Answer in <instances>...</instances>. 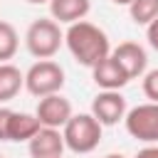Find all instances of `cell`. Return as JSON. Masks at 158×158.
Instances as JSON below:
<instances>
[{
    "label": "cell",
    "instance_id": "6da1fadb",
    "mask_svg": "<svg viewBox=\"0 0 158 158\" xmlns=\"http://www.w3.org/2000/svg\"><path fill=\"white\" fill-rule=\"evenodd\" d=\"M64 44L69 49V54L74 57L77 64L86 67V69H94L101 59H106L111 54V42H109V35L94 25V22H74L67 27L64 32Z\"/></svg>",
    "mask_w": 158,
    "mask_h": 158
},
{
    "label": "cell",
    "instance_id": "7a4b0ae2",
    "mask_svg": "<svg viewBox=\"0 0 158 158\" xmlns=\"http://www.w3.org/2000/svg\"><path fill=\"white\" fill-rule=\"evenodd\" d=\"M25 44L35 59H52L59 52V47L64 44V32L57 20L40 17L35 22H30V27L25 32Z\"/></svg>",
    "mask_w": 158,
    "mask_h": 158
},
{
    "label": "cell",
    "instance_id": "3957f363",
    "mask_svg": "<svg viewBox=\"0 0 158 158\" xmlns=\"http://www.w3.org/2000/svg\"><path fill=\"white\" fill-rule=\"evenodd\" d=\"M62 86H64V69L54 59H37L25 72V89L37 99L62 94Z\"/></svg>",
    "mask_w": 158,
    "mask_h": 158
},
{
    "label": "cell",
    "instance_id": "277c9868",
    "mask_svg": "<svg viewBox=\"0 0 158 158\" xmlns=\"http://www.w3.org/2000/svg\"><path fill=\"white\" fill-rule=\"evenodd\" d=\"M101 128L91 114H74L62 128V136L72 153H91L101 143Z\"/></svg>",
    "mask_w": 158,
    "mask_h": 158
},
{
    "label": "cell",
    "instance_id": "5b68a950",
    "mask_svg": "<svg viewBox=\"0 0 158 158\" xmlns=\"http://www.w3.org/2000/svg\"><path fill=\"white\" fill-rule=\"evenodd\" d=\"M123 126H126L131 138L143 141L148 146L158 143V104L146 101V104H138V106L128 109V114L123 118Z\"/></svg>",
    "mask_w": 158,
    "mask_h": 158
},
{
    "label": "cell",
    "instance_id": "8992f818",
    "mask_svg": "<svg viewBox=\"0 0 158 158\" xmlns=\"http://www.w3.org/2000/svg\"><path fill=\"white\" fill-rule=\"evenodd\" d=\"M101 126H116L118 121L126 118L128 106H126V96L121 91H99L91 101V111H89Z\"/></svg>",
    "mask_w": 158,
    "mask_h": 158
},
{
    "label": "cell",
    "instance_id": "52a82bcc",
    "mask_svg": "<svg viewBox=\"0 0 158 158\" xmlns=\"http://www.w3.org/2000/svg\"><path fill=\"white\" fill-rule=\"evenodd\" d=\"M35 116L40 118V123L44 128H64L67 121L74 116L72 111V101L62 94H52V96H44L37 101V109H35Z\"/></svg>",
    "mask_w": 158,
    "mask_h": 158
},
{
    "label": "cell",
    "instance_id": "ba28073f",
    "mask_svg": "<svg viewBox=\"0 0 158 158\" xmlns=\"http://www.w3.org/2000/svg\"><path fill=\"white\" fill-rule=\"evenodd\" d=\"M111 57L123 67L128 79H138L148 69V54L138 42H121L118 47L111 49Z\"/></svg>",
    "mask_w": 158,
    "mask_h": 158
},
{
    "label": "cell",
    "instance_id": "9c48e42d",
    "mask_svg": "<svg viewBox=\"0 0 158 158\" xmlns=\"http://www.w3.org/2000/svg\"><path fill=\"white\" fill-rule=\"evenodd\" d=\"M91 79H94V84L101 89V91H121L131 79H128V74L123 72V67L109 54L106 59H101L94 69H91Z\"/></svg>",
    "mask_w": 158,
    "mask_h": 158
},
{
    "label": "cell",
    "instance_id": "30bf717a",
    "mask_svg": "<svg viewBox=\"0 0 158 158\" xmlns=\"http://www.w3.org/2000/svg\"><path fill=\"white\" fill-rule=\"evenodd\" d=\"M67 148L64 136L59 128H40V133L27 143V151L32 158H62V151Z\"/></svg>",
    "mask_w": 158,
    "mask_h": 158
},
{
    "label": "cell",
    "instance_id": "8fae6325",
    "mask_svg": "<svg viewBox=\"0 0 158 158\" xmlns=\"http://www.w3.org/2000/svg\"><path fill=\"white\" fill-rule=\"evenodd\" d=\"M91 10V0H49V15L59 25L81 22Z\"/></svg>",
    "mask_w": 158,
    "mask_h": 158
},
{
    "label": "cell",
    "instance_id": "7c38bea8",
    "mask_svg": "<svg viewBox=\"0 0 158 158\" xmlns=\"http://www.w3.org/2000/svg\"><path fill=\"white\" fill-rule=\"evenodd\" d=\"M42 123L35 114H25V111H15L12 114V121H10V141H32L37 133H40Z\"/></svg>",
    "mask_w": 158,
    "mask_h": 158
},
{
    "label": "cell",
    "instance_id": "4fadbf2b",
    "mask_svg": "<svg viewBox=\"0 0 158 158\" xmlns=\"http://www.w3.org/2000/svg\"><path fill=\"white\" fill-rule=\"evenodd\" d=\"M25 86V74L15 64H0V104L12 101Z\"/></svg>",
    "mask_w": 158,
    "mask_h": 158
},
{
    "label": "cell",
    "instance_id": "5bb4252c",
    "mask_svg": "<svg viewBox=\"0 0 158 158\" xmlns=\"http://www.w3.org/2000/svg\"><path fill=\"white\" fill-rule=\"evenodd\" d=\"M17 47H20V37H17V30L0 20V64H7L15 54H17Z\"/></svg>",
    "mask_w": 158,
    "mask_h": 158
},
{
    "label": "cell",
    "instance_id": "9a60e30c",
    "mask_svg": "<svg viewBox=\"0 0 158 158\" xmlns=\"http://www.w3.org/2000/svg\"><path fill=\"white\" fill-rule=\"evenodd\" d=\"M128 15L136 25H151L158 17V0H133L128 5Z\"/></svg>",
    "mask_w": 158,
    "mask_h": 158
},
{
    "label": "cell",
    "instance_id": "2e32d148",
    "mask_svg": "<svg viewBox=\"0 0 158 158\" xmlns=\"http://www.w3.org/2000/svg\"><path fill=\"white\" fill-rule=\"evenodd\" d=\"M143 94L148 101L158 104V69H151L143 74Z\"/></svg>",
    "mask_w": 158,
    "mask_h": 158
},
{
    "label": "cell",
    "instance_id": "e0dca14e",
    "mask_svg": "<svg viewBox=\"0 0 158 158\" xmlns=\"http://www.w3.org/2000/svg\"><path fill=\"white\" fill-rule=\"evenodd\" d=\"M12 109L0 106V141H10V121H12Z\"/></svg>",
    "mask_w": 158,
    "mask_h": 158
},
{
    "label": "cell",
    "instance_id": "ac0fdd59",
    "mask_svg": "<svg viewBox=\"0 0 158 158\" xmlns=\"http://www.w3.org/2000/svg\"><path fill=\"white\" fill-rule=\"evenodd\" d=\"M146 37H148V44L158 52V17H156V20L146 27Z\"/></svg>",
    "mask_w": 158,
    "mask_h": 158
},
{
    "label": "cell",
    "instance_id": "d6986e66",
    "mask_svg": "<svg viewBox=\"0 0 158 158\" xmlns=\"http://www.w3.org/2000/svg\"><path fill=\"white\" fill-rule=\"evenodd\" d=\"M136 158H158V146H156V143H151V146L141 148V151L136 153Z\"/></svg>",
    "mask_w": 158,
    "mask_h": 158
},
{
    "label": "cell",
    "instance_id": "ffe728a7",
    "mask_svg": "<svg viewBox=\"0 0 158 158\" xmlns=\"http://www.w3.org/2000/svg\"><path fill=\"white\" fill-rule=\"evenodd\" d=\"M25 2H30V5H44V2H47V5H49V0H25Z\"/></svg>",
    "mask_w": 158,
    "mask_h": 158
},
{
    "label": "cell",
    "instance_id": "44dd1931",
    "mask_svg": "<svg viewBox=\"0 0 158 158\" xmlns=\"http://www.w3.org/2000/svg\"><path fill=\"white\" fill-rule=\"evenodd\" d=\"M111 2H114V5H126V7H128L133 0H111Z\"/></svg>",
    "mask_w": 158,
    "mask_h": 158
},
{
    "label": "cell",
    "instance_id": "7402d4cb",
    "mask_svg": "<svg viewBox=\"0 0 158 158\" xmlns=\"http://www.w3.org/2000/svg\"><path fill=\"white\" fill-rule=\"evenodd\" d=\"M104 158H123L121 153H109V156H104Z\"/></svg>",
    "mask_w": 158,
    "mask_h": 158
},
{
    "label": "cell",
    "instance_id": "603a6c76",
    "mask_svg": "<svg viewBox=\"0 0 158 158\" xmlns=\"http://www.w3.org/2000/svg\"><path fill=\"white\" fill-rule=\"evenodd\" d=\"M0 158H5V156H0Z\"/></svg>",
    "mask_w": 158,
    "mask_h": 158
}]
</instances>
